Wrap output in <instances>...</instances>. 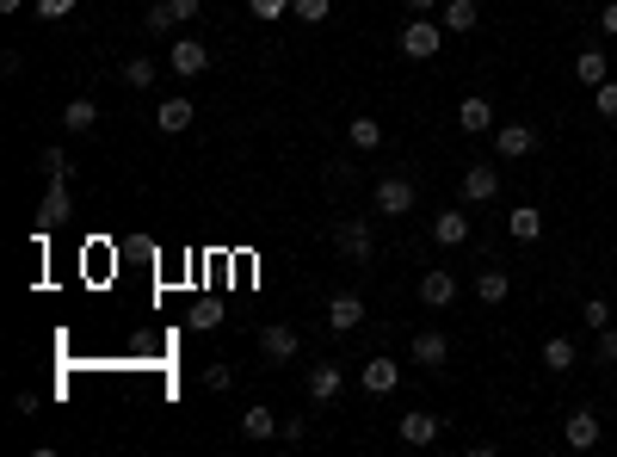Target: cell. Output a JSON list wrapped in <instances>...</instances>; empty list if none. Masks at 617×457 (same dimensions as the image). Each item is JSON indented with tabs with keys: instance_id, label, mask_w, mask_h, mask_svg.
<instances>
[{
	"instance_id": "cell-41",
	"label": "cell",
	"mask_w": 617,
	"mask_h": 457,
	"mask_svg": "<svg viewBox=\"0 0 617 457\" xmlns=\"http://www.w3.org/2000/svg\"><path fill=\"white\" fill-rule=\"evenodd\" d=\"M25 7V0H0V13H19Z\"/></svg>"
},
{
	"instance_id": "cell-26",
	"label": "cell",
	"mask_w": 617,
	"mask_h": 457,
	"mask_svg": "<svg viewBox=\"0 0 617 457\" xmlns=\"http://www.w3.org/2000/svg\"><path fill=\"white\" fill-rule=\"evenodd\" d=\"M346 136H352V149H383V124L377 118H352Z\"/></svg>"
},
{
	"instance_id": "cell-37",
	"label": "cell",
	"mask_w": 617,
	"mask_h": 457,
	"mask_svg": "<svg viewBox=\"0 0 617 457\" xmlns=\"http://www.w3.org/2000/svg\"><path fill=\"white\" fill-rule=\"evenodd\" d=\"M599 31H605V38H617V0H605V7H599Z\"/></svg>"
},
{
	"instance_id": "cell-15",
	"label": "cell",
	"mask_w": 617,
	"mask_h": 457,
	"mask_svg": "<svg viewBox=\"0 0 617 457\" xmlns=\"http://www.w3.org/2000/svg\"><path fill=\"white\" fill-rule=\"evenodd\" d=\"M432 241H439V248H463V241H469V217H463V210H439V217H432Z\"/></svg>"
},
{
	"instance_id": "cell-29",
	"label": "cell",
	"mask_w": 617,
	"mask_h": 457,
	"mask_svg": "<svg viewBox=\"0 0 617 457\" xmlns=\"http://www.w3.org/2000/svg\"><path fill=\"white\" fill-rule=\"evenodd\" d=\"M580 322H587L593 334H599V328H611V303H605V297H587V309H580Z\"/></svg>"
},
{
	"instance_id": "cell-6",
	"label": "cell",
	"mask_w": 617,
	"mask_h": 457,
	"mask_svg": "<svg viewBox=\"0 0 617 457\" xmlns=\"http://www.w3.org/2000/svg\"><path fill=\"white\" fill-rule=\"evenodd\" d=\"M68 210H75V198H68V180H50V192H44V204H38V229H62Z\"/></svg>"
},
{
	"instance_id": "cell-25",
	"label": "cell",
	"mask_w": 617,
	"mask_h": 457,
	"mask_svg": "<svg viewBox=\"0 0 617 457\" xmlns=\"http://www.w3.org/2000/svg\"><path fill=\"white\" fill-rule=\"evenodd\" d=\"M506 291H513V278H506L500 266H482V272H476V297H482V303H506Z\"/></svg>"
},
{
	"instance_id": "cell-14",
	"label": "cell",
	"mask_w": 617,
	"mask_h": 457,
	"mask_svg": "<svg viewBox=\"0 0 617 457\" xmlns=\"http://www.w3.org/2000/svg\"><path fill=\"white\" fill-rule=\"evenodd\" d=\"M340 390H346V371L340 365H315L309 371V402H340Z\"/></svg>"
},
{
	"instance_id": "cell-38",
	"label": "cell",
	"mask_w": 617,
	"mask_h": 457,
	"mask_svg": "<svg viewBox=\"0 0 617 457\" xmlns=\"http://www.w3.org/2000/svg\"><path fill=\"white\" fill-rule=\"evenodd\" d=\"M599 359H605V365L617 359V328H599Z\"/></svg>"
},
{
	"instance_id": "cell-22",
	"label": "cell",
	"mask_w": 617,
	"mask_h": 457,
	"mask_svg": "<svg viewBox=\"0 0 617 457\" xmlns=\"http://www.w3.org/2000/svg\"><path fill=\"white\" fill-rule=\"evenodd\" d=\"M278 427H284V420H278V414H272L266 402H253V408L241 414V433H247V439H272Z\"/></svg>"
},
{
	"instance_id": "cell-13",
	"label": "cell",
	"mask_w": 617,
	"mask_h": 457,
	"mask_svg": "<svg viewBox=\"0 0 617 457\" xmlns=\"http://www.w3.org/2000/svg\"><path fill=\"white\" fill-rule=\"evenodd\" d=\"M451 297H457V278H451L445 266H432V272L420 278V303H426V309H445Z\"/></svg>"
},
{
	"instance_id": "cell-16",
	"label": "cell",
	"mask_w": 617,
	"mask_h": 457,
	"mask_svg": "<svg viewBox=\"0 0 617 457\" xmlns=\"http://www.w3.org/2000/svg\"><path fill=\"white\" fill-rule=\"evenodd\" d=\"M260 353L272 359V365H284V359H297V328H260Z\"/></svg>"
},
{
	"instance_id": "cell-7",
	"label": "cell",
	"mask_w": 617,
	"mask_h": 457,
	"mask_svg": "<svg viewBox=\"0 0 617 457\" xmlns=\"http://www.w3.org/2000/svg\"><path fill=\"white\" fill-rule=\"evenodd\" d=\"M358 383H365V396H389L395 383H402V365H395V359H383V353H377V359H371L365 371H358Z\"/></svg>"
},
{
	"instance_id": "cell-28",
	"label": "cell",
	"mask_w": 617,
	"mask_h": 457,
	"mask_svg": "<svg viewBox=\"0 0 617 457\" xmlns=\"http://www.w3.org/2000/svg\"><path fill=\"white\" fill-rule=\"evenodd\" d=\"M229 383H235V365H229V359H216V365H204V390H216V396H223Z\"/></svg>"
},
{
	"instance_id": "cell-11",
	"label": "cell",
	"mask_w": 617,
	"mask_h": 457,
	"mask_svg": "<svg viewBox=\"0 0 617 457\" xmlns=\"http://www.w3.org/2000/svg\"><path fill=\"white\" fill-rule=\"evenodd\" d=\"M358 322H365V297H352V291H340V297L328 303V328H334V334H352Z\"/></svg>"
},
{
	"instance_id": "cell-35",
	"label": "cell",
	"mask_w": 617,
	"mask_h": 457,
	"mask_svg": "<svg viewBox=\"0 0 617 457\" xmlns=\"http://www.w3.org/2000/svg\"><path fill=\"white\" fill-rule=\"evenodd\" d=\"M142 25H149V31H173V7L161 0V7H149V19H142Z\"/></svg>"
},
{
	"instance_id": "cell-31",
	"label": "cell",
	"mask_w": 617,
	"mask_h": 457,
	"mask_svg": "<svg viewBox=\"0 0 617 457\" xmlns=\"http://www.w3.org/2000/svg\"><path fill=\"white\" fill-rule=\"evenodd\" d=\"M593 112H599V118H617V75H611L605 87H593Z\"/></svg>"
},
{
	"instance_id": "cell-1",
	"label": "cell",
	"mask_w": 617,
	"mask_h": 457,
	"mask_svg": "<svg viewBox=\"0 0 617 457\" xmlns=\"http://www.w3.org/2000/svg\"><path fill=\"white\" fill-rule=\"evenodd\" d=\"M445 38H451V31H445L439 19H426V13H414V19L402 25V56H414V62H432V56L445 50Z\"/></svg>"
},
{
	"instance_id": "cell-36",
	"label": "cell",
	"mask_w": 617,
	"mask_h": 457,
	"mask_svg": "<svg viewBox=\"0 0 617 457\" xmlns=\"http://www.w3.org/2000/svg\"><path fill=\"white\" fill-rule=\"evenodd\" d=\"M216 322H223V315H216V303H198V309H192V328H216Z\"/></svg>"
},
{
	"instance_id": "cell-8",
	"label": "cell",
	"mask_w": 617,
	"mask_h": 457,
	"mask_svg": "<svg viewBox=\"0 0 617 457\" xmlns=\"http://www.w3.org/2000/svg\"><path fill=\"white\" fill-rule=\"evenodd\" d=\"M334 248H340L352 266H365V260H371V229H365V223H340V229H334Z\"/></svg>"
},
{
	"instance_id": "cell-4",
	"label": "cell",
	"mask_w": 617,
	"mask_h": 457,
	"mask_svg": "<svg viewBox=\"0 0 617 457\" xmlns=\"http://www.w3.org/2000/svg\"><path fill=\"white\" fill-rule=\"evenodd\" d=\"M167 68H173L179 81H192V75H204V68H210V50H204L198 38H179V44L167 50Z\"/></svg>"
},
{
	"instance_id": "cell-12",
	"label": "cell",
	"mask_w": 617,
	"mask_h": 457,
	"mask_svg": "<svg viewBox=\"0 0 617 457\" xmlns=\"http://www.w3.org/2000/svg\"><path fill=\"white\" fill-rule=\"evenodd\" d=\"M457 130H469V136H482V130H494V105H488L482 93H469V99L457 105Z\"/></svg>"
},
{
	"instance_id": "cell-10",
	"label": "cell",
	"mask_w": 617,
	"mask_h": 457,
	"mask_svg": "<svg viewBox=\"0 0 617 457\" xmlns=\"http://www.w3.org/2000/svg\"><path fill=\"white\" fill-rule=\"evenodd\" d=\"M439 25L451 31V38H469V31L482 25V7H476V0H445V13H439Z\"/></svg>"
},
{
	"instance_id": "cell-9",
	"label": "cell",
	"mask_w": 617,
	"mask_h": 457,
	"mask_svg": "<svg viewBox=\"0 0 617 457\" xmlns=\"http://www.w3.org/2000/svg\"><path fill=\"white\" fill-rule=\"evenodd\" d=\"M445 359H451V340H445L439 328H420V334H414V365H426V371H439Z\"/></svg>"
},
{
	"instance_id": "cell-23",
	"label": "cell",
	"mask_w": 617,
	"mask_h": 457,
	"mask_svg": "<svg viewBox=\"0 0 617 457\" xmlns=\"http://www.w3.org/2000/svg\"><path fill=\"white\" fill-rule=\"evenodd\" d=\"M93 124H99V105H93V99H68V105H62V130L87 136Z\"/></svg>"
},
{
	"instance_id": "cell-33",
	"label": "cell",
	"mask_w": 617,
	"mask_h": 457,
	"mask_svg": "<svg viewBox=\"0 0 617 457\" xmlns=\"http://www.w3.org/2000/svg\"><path fill=\"white\" fill-rule=\"evenodd\" d=\"M247 7H253V19H284L297 0H247Z\"/></svg>"
},
{
	"instance_id": "cell-2",
	"label": "cell",
	"mask_w": 617,
	"mask_h": 457,
	"mask_svg": "<svg viewBox=\"0 0 617 457\" xmlns=\"http://www.w3.org/2000/svg\"><path fill=\"white\" fill-rule=\"evenodd\" d=\"M377 210H383V217H408V210H414V180H402V173H389V180H377Z\"/></svg>"
},
{
	"instance_id": "cell-3",
	"label": "cell",
	"mask_w": 617,
	"mask_h": 457,
	"mask_svg": "<svg viewBox=\"0 0 617 457\" xmlns=\"http://www.w3.org/2000/svg\"><path fill=\"white\" fill-rule=\"evenodd\" d=\"M494 149H500V161H525V155H537V130L531 124H500Z\"/></svg>"
},
{
	"instance_id": "cell-40",
	"label": "cell",
	"mask_w": 617,
	"mask_h": 457,
	"mask_svg": "<svg viewBox=\"0 0 617 457\" xmlns=\"http://www.w3.org/2000/svg\"><path fill=\"white\" fill-rule=\"evenodd\" d=\"M432 7H439V0H408V13H432Z\"/></svg>"
},
{
	"instance_id": "cell-32",
	"label": "cell",
	"mask_w": 617,
	"mask_h": 457,
	"mask_svg": "<svg viewBox=\"0 0 617 457\" xmlns=\"http://www.w3.org/2000/svg\"><path fill=\"white\" fill-rule=\"evenodd\" d=\"M38 167H44V180H68V155H62V149H44Z\"/></svg>"
},
{
	"instance_id": "cell-27",
	"label": "cell",
	"mask_w": 617,
	"mask_h": 457,
	"mask_svg": "<svg viewBox=\"0 0 617 457\" xmlns=\"http://www.w3.org/2000/svg\"><path fill=\"white\" fill-rule=\"evenodd\" d=\"M124 87H136V93L155 87V62H149V56H130V62H124Z\"/></svg>"
},
{
	"instance_id": "cell-34",
	"label": "cell",
	"mask_w": 617,
	"mask_h": 457,
	"mask_svg": "<svg viewBox=\"0 0 617 457\" xmlns=\"http://www.w3.org/2000/svg\"><path fill=\"white\" fill-rule=\"evenodd\" d=\"M75 13V0H38V19H68Z\"/></svg>"
},
{
	"instance_id": "cell-20",
	"label": "cell",
	"mask_w": 617,
	"mask_h": 457,
	"mask_svg": "<svg viewBox=\"0 0 617 457\" xmlns=\"http://www.w3.org/2000/svg\"><path fill=\"white\" fill-rule=\"evenodd\" d=\"M494 192H500V173H494V167H469V173H463V198H469V204H488Z\"/></svg>"
},
{
	"instance_id": "cell-30",
	"label": "cell",
	"mask_w": 617,
	"mask_h": 457,
	"mask_svg": "<svg viewBox=\"0 0 617 457\" xmlns=\"http://www.w3.org/2000/svg\"><path fill=\"white\" fill-rule=\"evenodd\" d=\"M290 13H297L303 25H321V19L334 13V0H297V7H290Z\"/></svg>"
},
{
	"instance_id": "cell-21",
	"label": "cell",
	"mask_w": 617,
	"mask_h": 457,
	"mask_svg": "<svg viewBox=\"0 0 617 457\" xmlns=\"http://www.w3.org/2000/svg\"><path fill=\"white\" fill-rule=\"evenodd\" d=\"M506 235H513V241H537V235H543V210H537V204H519L513 217H506Z\"/></svg>"
},
{
	"instance_id": "cell-24",
	"label": "cell",
	"mask_w": 617,
	"mask_h": 457,
	"mask_svg": "<svg viewBox=\"0 0 617 457\" xmlns=\"http://www.w3.org/2000/svg\"><path fill=\"white\" fill-rule=\"evenodd\" d=\"M192 118H198V112H192V99H167L161 112H155V124H161L167 136H179V130H192Z\"/></svg>"
},
{
	"instance_id": "cell-19",
	"label": "cell",
	"mask_w": 617,
	"mask_h": 457,
	"mask_svg": "<svg viewBox=\"0 0 617 457\" xmlns=\"http://www.w3.org/2000/svg\"><path fill=\"white\" fill-rule=\"evenodd\" d=\"M439 433H445L439 414H426V408H420V414H402V439H408V445H432Z\"/></svg>"
},
{
	"instance_id": "cell-39",
	"label": "cell",
	"mask_w": 617,
	"mask_h": 457,
	"mask_svg": "<svg viewBox=\"0 0 617 457\" xmlns=\"http://www.w3.org/2000/svg\"><path fill=\"white\" fill-rule=\"evenodd\" d=\"M173 7V19H198V0H167Z\"/></svg>"
},
{
	"instance_id": "cell-17",
	"label": "cell",
	"mask_w": 617,
	"mask_h": 457,
	"mask_svg": "<svg viewBox=\"0 0 617 457\" xmlns=\"http://www.w3.org/2000/svg\"><path fill=\"white\" fill-rule=\"evenodd\" d=\"M574 81H580V87H605V81H611L605 50H580V56H574Z\"/></svg>"
},
{
	"instance_id": "cell-18",
	"label": "cell",
	"mask_w": 617,
	"mask_h": 457,
	"mask_svg": "<svg viewBox=\"0 0 617 457\" xmlns=\"http://www.w3.org/2000/svg\"><path fill=\"white\" fill-rule=\"evenodd\" d=\"M574 359H580V346L568 340V334H550V340H543V371H574Z\"/></svg>"
},
{
	"instance_id": "cell-5",
	"label": "cell",
	"mask_w": 617,
	"mask_h": 457,
	"mask_svg": "<svg viewBox=\"0 0 617 457\" xmlns=\"http://www.w3.org/2000/svg\"><path fill=\"white\" fill-rule=\"evenodd\" d=\"M562 439H568L574 451H593V445H599V414H593V408H574V414L562 420Z\"/></svg>"
}]
</instances>
